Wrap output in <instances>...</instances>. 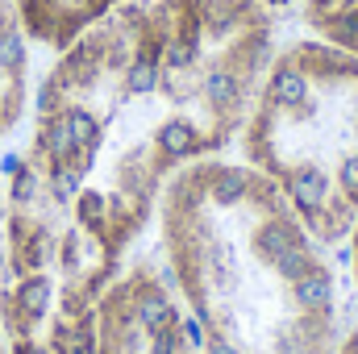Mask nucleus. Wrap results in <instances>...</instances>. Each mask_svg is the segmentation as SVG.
<instances>
[{
  "mask_svg": "<svg viewBox=\"0 0 358 354\" xmlns=\"http://www.w3.org/2000/svg\"><path fill=\"white\" fill-rule=\"evenodd\" d=\"M271 63L255 0H121L59 50L8 163L0 296L96 317L167 179L217 159Z\"/></svg>",
  "mask_w": 358,
  "mask_h": 354,
  "instance_id": "1",
  "label": "nucleus"
},
{
  "mask_svg": "<svg viewBox=\"0 0 358 354\" xmlns=\"http://www.w3.org/2000/svg\"><path fill=\"white\" fill-rule=\"evenodd\" d=\"M155 217L200 354H334V263L255 167L200 159L167 179Z\"/></svg>",
  "mask_w": 358,
  "mask_h": 354,
  "instance_id": "2",
  "label": "nucleus"
},
{
  "mask_svg": "<svg viewBox=\"0 0 358 354\" xmlns=\"http://www.w3.org/2000/svg\"><path fill=\"white\" fill-rule=\"evenodd\" d=\"M255 167L321 242L358 221V59L329 42H296L271 59L242 121Z\"/></svg>",
  "mask_w": 358,
  "mask_h": 354,
  "instance_id": "3",
  "label": "nucleus"
},
{
  "mask_svg": "<svg viewBox=\"0 0 358 354\" xmlns=\"http://www.w3.org/2000/svg\"><path fill=\"white\" fill-rule=\"evenodd\" d=\"M96 354H200L171 283L150 267H125L96 321Z\"/></svg>",
  "mask_w": 358,
  "mask_h": 354,
  "instance_id": "4",
  "label": "nucleus"
},
{
  "mask_svg": "<svg viewBox=\"0 0 358 354\" xmlns=\"http://www.w3.org/2000/svg\"><path fill=\"white\" fill-rule=\"evenodd\" d=\"M29 34V42H42L50 50L71 46L92 21H100L121 0H8Z\"/></svg>",
  "mask_w": 358,
  "mask_h": 354,
  "instance_id": "5",
  "label": "nucleus"
},
{
  "mask_svg": "<svg viewBox=\"0 0 358 354\" xmlns=\"http://www.w3.org/2000/svg\"><path fill=\"white\" fill-rule=\"evenodd\" d=\"M29 108V34L8 0H0V142Z\"/></svg>",
  "mask_w": 358,
  "mask_h": 354,
  "instance_id": "6",
  "label": "nucleus"
},
{
  "mask_svg": "<svg viewBox=\"0 0 358 354\" xmlns=\"http://www.w3.org/2000/svg\"><path fill=\"white\" fill-rule=\"evenodd\" d=\"M308 25L321 42L358 59V0H308Z\"/></svg>",
  "mask_w": 358,
  "mask_h": 354,
  "instance_id": "7",
  "label": "nucleus"
},
{
  "mask_svg": "<svg viewBox=\"0 0 358 354\" xmlns=\"http://www.w3.org/2000/svg\"><path fill=\"white\" fill-rule=\"evenodd\" d=\"M334 354H358V325L346 334V338H338V346H334Z\"/></svg>",
  "mask_w": 358,
  "mask_h": 354,
  "instance_id": "8",
  "label": "nucleus"
},
{
  "mask_svg": "<svg viewBox=\"0 0 358 354\" xmlns=\"http://www.w3.org/2000/svg\"><path fill=\"white\" fill-rule=\"evenodd\" d=\"M350 267H355V279H358V221L350 229Z\"/></svg>",
  "mask_w": 358,
  "mask_h": 354,
  "instance_id": "9",
  "label": "nucleus"
},
{
  "mask_svg": "<svg viewBox=\"0 0 358 354\" xmlns=\"http://www.w3.org/2000/svg\"><path fill=\"white\" fill-rule=\"evenodd\" d=\"M0 354H4V338H0Z\"/></svg>",
  "mask_w": 358,
  "mask_h": 354,
  "instance_id": "10",
  "label": "nucleus"
}]
</instances>
